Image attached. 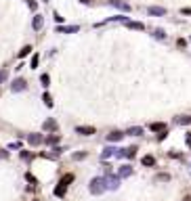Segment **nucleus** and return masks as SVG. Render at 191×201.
Listing matches in <instances>:
<instances>
[{"label": "nucleus", "mask_w": 191, "mask_h": 201, "mask_svg": "<svg viewBox=\"0 0 191 201\" xmlns=\"http://www.w3.org/2000/svg\"><path fill=\"white\" fill-rule=\"evenodd\" d=\"M168 178H170L168 174H160V176H158V180H168Z\"/></svg>", "instance_id": "obj_18"}, {"label": "nucleus", "mask_w": 191, "mask_h": 201, "mask_svg": "<svg viewBox=\"0 0 191 201\" xmlns=\"http://www.w3.org/2000/svg\"><path fill=\"white\" fill-rule=\"evenodd\" d=\"M187 145L191 147V134H187Z\"/></svg>", "instance_id": "obj_19"}, {"label": "nucleus", "mask_w": 191, "mask_h": 201, "mask_svg": "<svg viewBox=\"0 0 191 201\" xmlns=\"http://www.w3.org/2000/svg\"><path fill=\"white\" fill-rule=\"evenodd\" d=\"M143 163H145V165H153V163H155V159H153L151 155H147V157H143Z\"/></svg>", "instance_id": "obj_8"}, {"label": "nucleus", "mask_w": 191, "mask_h": 201, "mask_svg": "<svg viewBox=\"0 0 191 201\" xmlns=\"http://www.w3.org/2000/svg\"><path fill=\"white\" fill-rule=\"evenodd\" d=\"M128 134H135V136H137V134H143V130H141V128H130Z\"/></svg>", "instance_id": "obj_11"}, {"label": "nucleus", "mask_w": 191, "mask_h": 201, "mask_svg": "<svg viewBox=\"0 0 191 201\" xmlns=\"http://www.w3.org/2000/svg\"><path fill=\"white\" fill-rule=\"evenodd\" d=\"M151 13H153V15H162V13H164V8H151Z\"/></svg>", "instance_id": "obj_16"}, {"label": "nucleus", "mask_w": 191, "mask_h": 201, "mask_svg": "<svg viewBox=\"0 0 191 201\" xmlns=\"http://www.w3.org/2000/svg\"><path fill=\"white\" fill-rule=\"evenodd\" d=\"M44 128H46V130H50V128H55V121H53V120H48L46 124H44Z\"/></svg>", "instance_id": "obj_14"}, {"label": "nucleus", "mask_w": 191, "mask_h": 201, "mask_svg": "<svg viewBox=\"0 0 191 201\" xmlns=\"http://www.w3.org/2000/svg\"><path fill=\"white\" fill-rule=\"evenodd\" d=\"M122 138V132H111L109 134V140H120Z\"/></svg>", "instance_id": "obj_6"}, {"label": "nucleus", "mask_w": 191, "mask_h": 201, "mask_svg": "<svg viewBox=\"0 0 191 201\" xmlns=\"http://www.w3.org/2000/svg\"><path fill=\"white\" fill-rule=\"evenodd\" d=\"M80 134H95V128H78Z\"/></svg>", "instance_id": "obj_5"}, {"label": "nucleus", "mask_w": 191, "mask_h": 201, "mask_svg": "<svg viewBox=\"0 0 191 201\" xmlns=\"http://www.w3.org/2000/svg\"><path fill=\"white\" fill-rule=\"evenodd\" d=\"M55 195L63 197V195H65V187H57V189H55Z\"/></svg>", "instance_id": "obj_10"}, {"label": "nucleus", "mask_w": 191, "mask_h": 201, "mask_svg": "<svg viewBox=\"0 0 191 201\" xmlns=\"http://www.w3.org/2000/svg\"><path fill=\"white\" fill-rule=\"evenodd\" d=\"M30 50H32V48H27V46H25V48L19 52V57H25V55H30Z\"/></svg>", "instance_id": "obj_15"}, {"label": "nucleus", "mask_w": 191, "mask_h": 201, "mask_svg": "<svg viewBox=\"0 0 191 201\" xmlns=\"http://www.w3.org/2000/svg\"><path fill=\"white\" fill-rule=\"evenodd\" d=\"M30 143H32V145H40V143H42V136H38V134H32V136H30Z\"/></svg>", "instance_id": "obj_4"}, {"label": "nucleus", "mask_w": 191, "mask_h": 201, "mask_svg": "<svg viewBox=\"0 0 191 201\" xmlns=\"http://www.w3.org/2000/svg\"><path fill=\"white\" fill-rule=\"evenodd\" d=\"M179 124H191V118H187V115H185V118H179Z\"/></svg>", "instance_id": "obj_13"}, {"label": "nucleus", "mask_w": 191, "mask_h": 201, "mask_svg": "<svg viewBox=\"0 0 191 201\" xmlns=\"http://www.w3.org/2000/svg\"><path fill=\"white\" fill-rule=\"evenodd\" d=\"M135 153H137V147H130V149L126 151V155H128V157H135Z\"/></svg>", "instance_id": "obj_12"}, {"label": "nucleus", "mask_w": 191, "mask_h": 201, "mask_svg": "<svg viewBox=\"0 0 191 201\" xmlns=\"http://www.w3.org/2000/svg\"><path fill=\"white\" fill-rule=\"evenodd\" d=\"M103 189H105V187H103V180H101V178H95V180L91 182V193L99 195V193H101Z\"/></svg>", "instance_id": "obj_1"}, {"label": "nucleus", "mask_w": 191, "mask_h": 201, "mask_svg": "<svg viewBox=\"0 0 191 201\" xmlns=\"http://www.w3.org/2000/svg\"><path fill=\"white\" fill-rule=\"evenodd\" d=\"M13 88H15V90H21V88H25V82H23V80H17Z\"/></svg>", "instance_id": "obj_9"}, {"label": "nucleus", "mask_w": 191, "mask_h": 201, "mask_svg": "<svg viewBox=\"0 0 191 201\" xmlns=\"http://www.w3.org/2000/svg\"><path fill=\"white\" fill-rule=\"evenodd\" d=\"M153 132H166V124H151Z\"/></svg>", "instance_id": "obj_3"}, {"label": "nucleus", "mask_w": 191, "mask_h": 201, "mask_svg": "<svg viewBox=\"0 0 191 201\" xmlns=\"http://www.w3.org/2000/svg\"><path fill=\"white\" fill-rule=\"evenodd\" d=\"M130 172H132V170H130V165H124V168L120 170V176H128Z\"/></svg>", "instance_id": "obj_7"}, {"label": "nucleus", "mask_w": 191, "mask_h": 201, "mask_svg": "<svg viewBox=\"0 0 191 201\" xmlns=\"http://www.w3.org/2000/svg\"><path fill=\"white\" fill-rule=\"evenodd\" d=\"M4 78H6V74H4V71H2V74H0V82L4 80Z\"/></svg>", "instance_id": "obj_20"}, {"label": "nucleus", "mask_w": 191, "mask_h": 201, "mask_svg": "<svg viewBox=\"0 0 191 201\" xmlns=\"http://www.w3.org/2000/svg\"><path fill=\"white\" fill-rule=\"evenodd\" d=\"M69 182H74V174H65V176L61 178V182H59V187H67Z\"/></svg>", "instance_id": "obj_2"}, {"label": "nucleus", "mask_w": 191, "mask_h": 201, "mask_svg": "<svg viewBox=\"0 0 191 201\" xmlns=\"http://www.w3.org/2000/svg\"><path fill=\"white\" fill-rule=\"evenodd\" d=\"M57 140H59V134H57V136H55V134H53V136H50V138H48V143H50V145H53V143H57Z\"/></svg>", "instance_id": "obj_17"}]
</instances>
